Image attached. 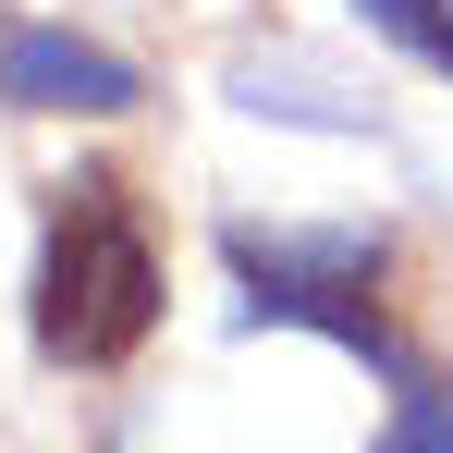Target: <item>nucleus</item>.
Masks as SVG:
<instances>
[{"instance_id":"nucleus-1","label":"nucleus","mask_w":453,"mask_h":453,"mask_svg":"<svg viewBox=\"0 0 453 453\" xmlns=\"http://www.w3.org/2000/svg\"><path fill=\"white\" fill-rule=\"evenodd\" d=\"M148 319H159V257L123 209V184L111 172L62 184V221H50V257H37V343L62 368H123L148 343Z\"/></svg>"},{"instance_id":"nucleus-4","label":"nucleus","mask_w":453,"mask_h":453,"mask_svg":"<svg viewBox=\"0 0 453 453\" xmlns=\"http://www.w3.org/2000/svg\"><path fill=\"white\" fill-rule=\"evenodd\" d=\"M380 453H453V380L404 368V404H392V441Z\"/></svg>"},{"instance_id":"nucleus-2","label":"nucleus","mask_w":453,"mask_h":453,"mask_svg":"<svg viewBox=\"0 0 453 453\" xmlns=\"http://www.w3.org/2000/svg\"><path fill=\"white\" fill-rule=\"evenodd\" d=\"M233 282L257 319H306V331H331V343H356L380 368H404V343H392V319H380V245H270V233H233Z\"/></svg>"},{"instance_id":"nucleus-5","label":"nucleus","mask_w":453,"mask_h":453,"mask_svg":"<svg viewBox=\"0 0 453 453\" xmlns=\"http://www.w3.org/2000/svg\"><path fill=\"white\" fill-rule=\"evenodd\" d=\"M368 12L392 25V37H404V50H429V62L453 50V12H441V0H368Z\"/></svg>"},{"instance_id":"nucleus-3","label":"nucleus","mask_w":453,"mask_h":453,"mask_svg":"<svg viewBox=\"0 0 453 453\" xmlns=\"http://www.w3.org/2000/svg\"><path fill=\"white\" fill-rule=\"evenodd\" d=\"M0 98H12V111H123L135 74H123L111 50L62 37V25H12V37H0Z\"/></svg>"},{"instance_id":"nucleus-6","label":"nucleus","mask_w":453,"mask_h":453,"mask_svg":"<svg viewBox=\"0 0 453 453\" xmlns=\"http://www.w3.org/2000/svg\"><path fill=\"white\" fill-rule=\"evenodd\" d=\"M441 62H453V50H441Z\"/></svg>"}]
</instances>
